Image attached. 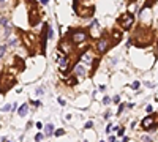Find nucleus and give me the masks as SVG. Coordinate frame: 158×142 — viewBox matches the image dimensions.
Returning <instances> with one entry per match:
<instances>
[{"mask_svg":"<svg viewBox=\"0 0 158 142\" xmlns=\"http://www.w3.org/2000/svg\"><path fill=\"white\" fill-rule=\"evenodd\" d=\"M70 40H71V43H74V44H81V43H84L87 40V33L84 30H74V32L70 35Z\"/></svg>","mask_w":158,"mask_h":142,"instance_id":"nucleus-1","label":"nucleus"},{"mask_svg":"<svg viewBox=\"0 0 158 142\" xmlns=\"http://www.w3.org/2000/svg\"><path fill=\"white\" fill-rule=\"evenodd\" d=\"M133 22H134V16L130 14V13L123 14L120 19H119V24H120V27L123 30H130V27L133 25Z\"/></svg>","mask_w":158,"mask_h":142,"instance_id":"nucleus-2","label":"nucleus"},{"mask_svg":"<svg viewBox=\"0 0 158 142\" xmlns=\"http://www.w3.org/2000/svg\"><path fill=\"white\" fill-rule=\"evenodd\" d=\"M109 38H106V36H101L100 40L97 41V51H98V54H104V52H108V49L111 47V44H109Z\"/></svg>","mask_w":158,"mask_h":142,"instance_id":"nucleus-3","label":"nucleus"},{"mask_svg":"<svg viewBox=\"0 0 158 142\" xmlns=\"http://www.w3.org/2000/svg\"><path fill=\"white\" fill-rule=\"evenodd\" d=\"M157 122H158V117H157V115H149V117H146V118L142 120L144 130H152V128H155Z\"/></svg>","mask_w":158,"mask_h":142,"instance_id":"nucleus-4","label":"nucleus"},{"mask_svg":"<svg viewBox=\"0 0 158 142\" xmlns=\"http://www.w3.org/2000/svg\"><path fill=\"white\" fill-rule=\"evenodd\" d=\"M73 74L76 76V77H85L87 76V66L84 63H78L74 68H73Z\"/></svg>","mask_w":158,"mask_h":142,"instance_id":"nucleus-5","label":"nucleus"},{"mask_svg":"<svg viewBox=\"0 0 158 142\" xmlns=\"http://www.w3.org/2000/svg\"><path fill=\"white\" fill-rule=\"evenodd\" d=\"M81 62H82L84 65H92L93 63V57H92L90 52H84L82 55H81Z\"/></svg>","mask_w":158,"mask_h":142,"instance_id":"nucleus-6","label":"nucleus"},{"mask_svg":"<svg viewBox=\"0 0 158 142\" xmlns=\"http://www.w3.org/2000/svg\"><path fill=\"white\" fill-rule=\"evenodd\" d=\"M27 112H29V104H27V103H24V104L19 106V111H18V115L19 117L27 115Z\"/></svg>","mask_w":158,"mask_h":142,"instance_id":"nucleus-7","label":"nucleus"},{"mask_svg":"<svg viewBox=\"0 0 158 142\" xmlns=\"http://www.w3.org/2000/svg\"><path fill=\"white\" fill-rule=\"evenodd\" d=\"M52 131H54L52 123H48V125L44 126V136H52Z\"/></svg>","mask_w":158,"mask_h":142,"instance_id":"nucleus-8","label":"nucleus"},{"mask_svg":"<svg viewBox=\"0 0 158 142\" xmlns=\"http://www.w3.org/2000/svg\"><path fill=\"white\" fill-rule=\"evenodd\" d=\"M16 44H18V38H11V40H8V41H6L8 47H14Z\"/></svg>","mask_w":158,"mask_h":142,"instance_id":"nucleus-9","label":"nucleus"},{"mask_svg":"<svg viewBox=\"0 0 158 142\" xmlns=\"http://www.w3.org/2000/svg\"><path fill=\"white\" fill-rule=\"evenodd\" d=\"M6 51H8V46H6V44H3L2 47H0V59H2V57L6 54Z\"/></svg>","mask_w":158,"mask_h":142,"instance_id":"nucleus-10","label":"nucleus"},{"mask_svg":"<svg viewBox=\"0 0 158 142\" xmlns=\"http://www.w3.org/2000/svg\"><path fill=\"white\" fill-rule=\"evenodd\" d=\"M11 35V27H5V32H3V36L5 38H8Z\"/></svg>","mask_w":158,"mask_h":142,"instance_id":"nucleus-11","label":"nucleus"},{"mask_svg":"<svg viewBox=\"0 0 158 142\" xmlns=\"http://www.w3.org/2000/svg\"><path fill=\"white\" fill-rule=\"evenodd\" d=\"M48 38H49V40H52V38H54V30L51 29V27H48Z\"/></svg>","mask_w":158,"mask_h":142,"instance_id":"nucleus-12","label":"nucleus"},{"mask_svg":"<svg viewBox=\"0 0 158 142\" xmlns=\"http://www.w3.org/2000/svg\"><path fill=\"white\" fill-rule=\"evenodd\" d=\"M139 85H141V84L138 82V81H134V82L131 84V89H133V90H138V89H139Z\"/></svg>","mask_w":158,"mask_h":142,"instance_id":"nucleus-13","label":"nucleus"},{"mask_svg":"<svg viewBox=\"0 0 158 142\" xmlns=\"http://www.w3.org/2000/svg\"><path fill=\"white\" fill-rule=\"evenodd\" d=\"M36 95H38V96H41V95H44V89H43V87H40V89L36 90Z\"/></svg>","mask_w":158,"mask_h":142,"instance_id":"nucleus-14","label":"nucleus"},{"mask_svg":"<svg viewBox=\"0 0 158 142\" xmlns=\"http://www.w3.org/2000/svg\"><path fill=\"white\" fill-rule=\"evenodd\" d=\"M35 141H36V142H40V141H43V134H41V133H38V134H36V136H35Z\"/></svg>","mask_w":158,"mask_h":142,"instance_id":"nucleus-15","label":"nucleus"},{"mask_svg":"<svg viewBox=\"0 0 158 142\" xmlns=\"http://www.w3.org/2000/svg\"><path fill=\"white\" fill-rule=\"evenodd\" d=\"M123 107H125V104H120V106H119V111H117V114H119V115L123 112Z\"/></svg>","mask_w":158,"mask_h":142,"instance_id":"nucleus-16","label":"nucleus"},{"mask_svg":"<svg viewBox=\"0 0 158 142\" xmlns=\"http://www.w3.org/2000/svg\"><path fill=\"white\" fill-rule=\"evenodd\" d=\"M2 111H11V106L10 104H6V106H3V107H0Z\"/></svg>","mask_w":158,"mask_h":142,"instance_id":"nucleus-17","label":"nucleus"},{"mask_svg":"<svg viewBox=\"0 0 158 142\" xmlns=\"http://www.w3.org/2000/svg\"><path fill=\"white\" fill-rule=\"evenodd\" d=\"M114 38H115V40L122 38V33H119V32H114Z\"/></svg>","mask_w":158,"mask_h":142,"instance_id":"nucleus-18","label":"nucleus"},{"mask_svg":"<svg viewBox=\"0 0 158 142\" xmlns=\"http://www.w3.org/2000/svg\"><path fill=\"white\" fill-rule=\"evenodd\" d=\"M142 142H152V139L149 137V136H144V137H142Z\"/></svg>","mask_w":158,"mask_h":142,"instance_id":"nucleus-19","label":"nucleus"},{"mask_svg":"<svg viewBox=\"0 0 158 142\" xmlns=\"http://www.w3.org/2000/svg\"><path fill=\"white\" fill-rule=\"evenodd\" d=\"M109 96H104V98H103V104H108V103H109Z\"/></svg>","mask_w":158,"mask_h":142,"instance_id":"nucleus-20","label":"nucleus"},{"mask_svg":"<svg viewBox=\"0 0 158 142\" xmlns=\"http://www.w3.org/2000/svg\"><path fill=\"white\" fill-rule=\"evenodd\" d=\"M63 133H65L63 130H57V131H55V136H62V134H63Z\"/></svg>","mask_w":158,"mask_h":142,"instance_id":"nucleus-21","label":"nucleus"},{"mask_svg":"<svg viewBox=\"0 0 158 142\" xmlns=\"http://www.w3.org/2000/svg\"><path fill=\"white\" fill-rule=\"evenodd\" d=\"M92 126H93V122H87L85 123V128H92Z\"/></svg>","mask_w":158,"mask_h":142,"instance_id":"nucleus-22","label":"nucleus"},{"mask_svg":"<svg viewBox=\"0 0 158 142\" xmlns=\"http://www.w3.org/2000/svg\"><path fill=\"white\" fill-rule=\"evenodd\" d=\"M32 104L33 106H41V101H32Z\"/></svg>","mask_w":158,"mask_h":142,"instance_id":"nucleus-23","label":"nucleus"},{"mask_svg":"<svg viewBox=\"0 0 158 142\" xmlns=\"http://www.w3.org/2000/svg\"><path fill=\"white\" fill-rule=\"evenodd\" d=\"M146 111H147V112H152V111H153V107H152V106H146Z\"/></svg>","mask_w":158,"mask_h":142,"instance_id":"nucleus-24","label":"nucleus"},{"mask_svg":"<svg viewBox=\"0 0 158 142\" xmlns=\"http://www.w3.org/2000/svg\"><path fill=\"white\" fill-rule=\"evenodd\" d=\"M40 3H41V5H48L49 0H40Z\"/></svg>","mask_w":158,"mask_h":142,"instance_id":"nucleus-25","label":"nucleus"},{"mask_svg":"<svg viewBox=\"0 0 158 142\" xmlns=\"http://www.w3.org/2000/svg\"><path fill=\"white\" fill-rule=\"evenodd\" d=\"M114 101H115V103H119V101H120V96H119V95H115V96H114Z\"/></svg>","mask_w":158,"mask_h":142,"instance_id":"nucleus-26","label":"nucleus"},{"mask_svg":"<svg viewBox=\"0 0 158 142\" xmlns=\"http://www.w3.org/2000/svg\"><path fill=\"white\" fill-rule=\"evenodd\" d=\"M59 103H60L62 106H65V100H63V98H59Z\"/></svg>","mask_w":158,"mask_h":142,"instance_id":"nucleus-27","label":"nucleus"},{"mask_svg":"<svg viewBox=\"0 0 158 142\" xmlns=\"http://www.w3.org/2000/svg\"><path fill=\"white\" fill-rule=\"evenodd\" d=\"M6 2L8 0H0V5H6Z\"/></svg>","mask_w":158,"mask_h":142,"instance_id":"nucleus-28","label":"nucleus"},{"mask_svg":"<svg viewBox=\"0 0 158 142\" xmlns=\"http://www.w3.org/2000/svg\"><path fill=\"white\" fill-rule=\"evenodd\" d=\"M2 141H3V142H10V141H6V139H5V137H3V139H2Z\"/></svg>","mask_w":158,"mask_h":142,"instance_id":"nucleus-29","label":"nucleus"}]
</instances>
